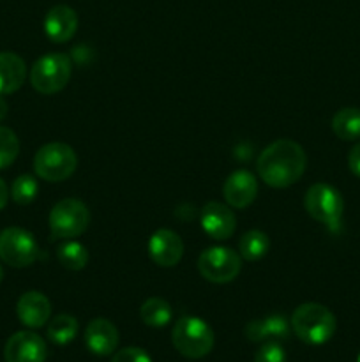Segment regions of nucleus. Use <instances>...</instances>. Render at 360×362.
Here are the masks:
<instances>
[{
    "mask_svg": "<svg viewBox=\"0 0 360 362\" xmlns=\"http://www.w3.org/2000/svg\"><path fill=\"white\" fill-rule=\"evenodd\" d=\"M307 158L304 148L293 140H275L258 158V173L270 187H288L306 172Z\"/></svg>",
    "mask_w": 360,
    "mask_h": 362,
    "instance_id": "1",
    "label": "nucleus"
},
{
    "mask_svg": "<svg viewBox=\"0 0 360 362\" xmlns=\"http://www.w3.org/2000/svg\"><path fill=\"white\" fill-rule=\"evenodd\" d=\"M292 329L300 341L307 345H325L337 329L334 313L323 304H300L292 315Z\"/></svg>",
    "mask_w": 360,
    "mask_h": 362,
    "instance_id": "2",
    "label": "nucleus"
},
{
    "mask_svg": "<svg viewBox=\"0 0 360 362\" xmlns=\"http://www.w3.org/2000/svg\"><path fill=\"white\" fill-rule=\"evenodd\" d=\"M172 341L176 352L187 359H201L214 349V331L198 317H182L175 324Z\"/></svg>",
    "mask_w": 360,
    "mask_h": 362,
    "instance_id": "3",
    "label": "nucleus"
},
{
    "mask_svg": "<svg viewBox=\"0 0 360 362\" xmlns=\"http://www.w3.org/2000/svg\"><path fill=\"white\" fill-rule=\"evenodd\" d=\"M78 166V156L67 144L53 141L46 144L35 152L34 170L42 180L62 182L74 173Z\"/></svg>",
    "mask_w": 360,
    "mask_h": 362,
    "instance_id": "4",
    "label": "nucleus"
},
{
    "mask_svg": "<svg viewBox=\"0 0 360 362\" xmlns=\"http://www.w3.org/2000/svg\"><path fill=\"white\" fill-rule=\"evenodd\" d=\"M304 207L311 218L316 219L318 223H323L332 232H335L341 225L344 200L335 187L318 182L307 189L306 198H304Z\"/></svg>",
    "mask_w": 360,
    "mask_h": 362,
    "instance_id": "5",
    "label": "nucleus"
},
{
    "mask_svg": "<svg viewBox=\"0 0 360 362\" xmlns=\"http://www.w3.org/2000/svg\"><path fill=\"white\" fill-rule=\"evenodd\" d=\"M71 78V60L64 53H48L35 60L30 69V83L39 94L52 95L62 90Z\"/></svg>",
    "mask_w": 360,
    "mask_h": 362,
    "instance_id": "6",
    "label": "nucleus"
},
{
    "mask_svg": "<svg viewBox=\"0 0 360 362\" xmlns=\"http://www.w3.org/2000/svg\"><path fill=\"white\" fill-rule=\"evenodd\" d=\"M48 223L53 239H73L87 230L90 212L81 200L66 198L53 205Z\"/></svg>",
    "mask_w": 360,
    "mask_h": 362,
    "instance_id": "7",
    "label": "nucleus"
},
{
    "mask_svg": "<svg viewBox=\"0 0 360 362\" xmlns=\"http://www.w3.org/2000/svg\"><path fill=\"white\" fill-rule=\"evenodd\" d=\"M39 246L30 232L11 226L0 232V258L11 267H28L39 258Z\"/></svg>",
    "mask_w": 360,
    "mask_h": 362,
    "instance_id": "8",
    "label": "nucleus"
},
{
    "mask_svg": "<svg viewBox=\"0 0 360 362\" xmlns=\"http://www.w3.org/2000/svg\"><path fill=\"white\" fill-rule=\"evenodd\" d=\"M242 269V260L240 255L229 247H210L205 250L198 258V271L207 281L217 283H229L239 276Z\"/></svg>",
    "mask_w": 360,
    "mask_h": 362,
    "instance_id": "9",
    "label": "nucleus"
},
{
    "mask_svg": "<svg viewBox=\"0 0 360 362\" xmlns=\"http://www.w3.org/2000/svg\"><path fill=\"white\" fill-rule=\"evenodd\" d=\"M48 357L44 339L32 331H20L11 336L4 349L6 362H44Z\"/></svg>",
    "mask_w": 360,
    "mask_h": 362,
    "instance_id": "10",
    "label": "nucleus"
},
{
    "mask_svg": "<svg viewBox=\"0 0 360 362\" xmlns=\"http://www.w3.org/2000/svg\"><path fill=\"white\" fill-rule=\"evenodd\" d=\"M184 255V243L173 230L161 228L148 240V257L159 267H175Z\"/></svg>",
    "mask_w": 360,
    "mask_h": 362,
    "instance_id": "11",
    "label": "nucleus"
},
{
    "mask_svg": "<svg viewBox=\"0 0 360 362\" xmlns=\"http://www.w3.org/2000/svg\"><path fill=\"white\" fill-rule=\"evenodd\" d=\"M201 226L212 239L226 240L235 232L236 219L229 207L219 204V202H208L201 209Z\"/></svg>",
    "mask_w": 360,
    "mask_h": 362,
    "instance_id": "12",
    "label": "nucleus"
},
{
    "mask_svg": "<svg viewBox=\"0 0 360 362\" xmlns=\"http://www.w3.org/2000/svg\"><path fill=\"white\" fill-rule=\"evenodd\" d=\"M222 194L233 209H246L258 194L256 177L247 170H236L224 180Z\"/></svg>",
    "mask_w": 360,
    "mask_h": 362,
    "instance_id": "13",
    "label": "nucleus"
},
{
    "mask_svg": "<svg viewBox=\"0 0 360 362\" xmlns=\"http://www.w3.org/2000/svg\"><path fill=\"white\" fill-rule=\"evenodd\" d=\"M119 331L106 318H94L85 329V345L94 356H112L119 346Z\"/></svg>",
    "mask_w": 360,
    "mask_h": 362,
    "instance_id": "14",
    "label": "nucleus"
},
{
    "mask_svg": "<svg viewBox=\"0 0 360 362\" xmlns=\"http://www.w3.org/2000/svg\"><path fill=\"white\" fill-rule=\"evenodd\" d=\"M16 315L25 327L39 329L49 322L52 317V304L48 297L41 292H25L16 304Z\"/></svg>",
    "mask_w": 360,
    "mask_h": 362,
    "instance_id": "15",
    "label": "nucleus"
},
{
    "mask_svg": "<svg viewBox=\"0 0 360 362\" xmlns=\"http://www.w3.org/2000/svg\"><path fill=\"white\" fill-rule=\"evenodd\" d=\"M78 14L69 6H55L44 18V32L49 41L66 42L76 34Z\"/></svg>",
    "mask_w": 360,
    "mask_h": 362,
    "instance_id": "16",
    "label": "nucleus"
},
{
    "mask_svg": "<svg viewBox=\"0 0 360 362\" xmlns=\"http://www.w3.org/2000/svg\"><path fill=\"white\" fill-rule=\"evenodd\" d=\"M289 334V324L282 315H270L261 320H253L246 325V338L253 343L281 341Z\"/></svg>",
    "mask_w": 360,
    "mask_h": 362,
    "instance_id": "17",
    "label": "nucleus"
},
{
    "mask_svg": "<svg viewBox=\"0 0 360 362\" xmlns=\"http://www.w3.org/2000/svg\"><path fill=\"white\" fill-rule=\"evenodd\" d=\"M27 78V66L20 55L0 52V95L16 92Z\"/></svg>",
    "mask_w": 360,
    "mask_h": 362,
    "instance_id": "18",
    "label": "nucleus"
},
{
    "mask_svg": "<svg viewBox=\"0 0 360 362\" xmlns=\"http://www.w3.org/2000/svg\"><path fill=\"white\" fill-rule=\"evenodd\" d=\"M172 306L161 297H150L140 308V318L145 325L161 329L172 322Z\"/></svg>",
    "mask_w": 360,
    "mask_h": 362,
    "instance_id": "19",
    "label": "nucleus"
},
{
    "mask_svg": "<svg viewBox=\"0 0 360 362\" xmlns=\"http://www.w3.org/2000/svg\"><path fill=\"white\" fill-rule=\"evenodd\" d=\"M332 129L335 136L344 141H355L360 138V108H342L332 119Z\"/></svg>",
    "mask_w": 360,
    "mask_h": 362,
    "instance_id": "20",
    "label": "nucleus"
},
{
    "mask_svg": "<svg viewBox=\"0 0 360 362\" xmlns=\"http://www.w3.org/2000/svg\"><path fill=\"white\" fill-rule=\"evenodd\" d=\"M78 329L80 325L76 318L71 315H56L48 324V339L59 346L69 345L78 336Z\"/></svg>",
    "mask_w": 360,
    "mask_h": 362,
    "instance_id": "21",
    "label": "nucleus"
},
{
    "mask_svg": "<svg viewBox=\"0 0 360 362\" xmlns=\"http://www.w3.org/2000/svg\"><path fill=\"white\" fill-rule=\"evenodd\" d=\"M268 247H270L268 237L260 230H251V232L244 233L240 239L239 253L244 260L254 262L263 258L268 253Z\"/></svg>",
    "mask_w": 360,
    "mask_h": 362,
    "instance_id": "22",
    "label": "nucleus"
},
{
    "mask_svg": "<svg viewBox=\"0 0 360 362\" xmlns=\"http://www.w3.org/2000/svg\"><path fill=\"white\" fill-rule=\"evenodd\" d=\"M56 258L69 271H81V269H85V265L88 262V251L83 244L71 240V243L62 244L59 247Z\"/></svg>",
    "mask_w": 360,
    "mask_h": 362,
    "instance_id": "23",
    "label": "nucleus"
},
{
    "mask_svg": "<svg viewBox=\"0 0 360 362\" xmlns=\"http://www.w3.org/2000/svg\"><path fill=\"white\" fill-rule=\"evenodd\" d=\"M18 154H20V140L16 133L9 127L0 126V170L13 165Z\"/></svg>",
    "mask_w": 360,
    "mask_h": 362,
    "instance_id": "24",
    "label": "nucleus"
},
{
    "mask_svg": "<svg viewBox=\"0 0 360 362\" xmlns=\"http://www.w3.org/2000/svg\"><path fill=\"white\" fill-rule=\"evenodd\" d=\"M39 184L35 180V177L32 175H20L13 182V187H11V198L16 202L18 205H28L35 197H37Z\"/></svg>",
    "mask_w": 360,
    "mask_h": 362,
    "instance_id": "25",
    "label": "nucleus"
},
{
    "mask_svg": "<svg viewBox=\"0 0 360 362\" xmlns=\"http://www.w3.org/2000/svg\"><path fill=\"white\" fill-rule=\"evenodd\" d=\"M254 362H286V352L279 341H265L254 356Z\"/></svg>",
    "mask_w": 360,
    "mask_h": 362,
    "instance_id": "26",
    "label": "nucleus"
},
{
    "mask_svg": "<svg viewBox=\"0 0 360 362\" xmlns=\"http://www.w3.org/2000/svg\"><path fill=\"white\" fill-rule=\"evenodd\" d=\"M112 362H152V359L143 349L127 346V349L119 350V352L112 357Z\"/></svg>",
    "mask_w": 360,
    "mask_h": 362,
    "instance_id": "27",
    "label": "nucleus"
},
{
    "mask_svg": "<svg viewBox=\"0 0 360 362\" xmlns=\"http://www.w3.org/2000/svg\"><path fill=\"white\" fill-rule=\"evenodd\" d=\"M348 166L353 175L360 177V141L349 151L348 154Z\"/></svg>",
    "mask_w": 360,
    "mask_h": 362,
    "instance_id": "28",
    "label": "nucleus"
},
{
    "mask_svg": "<svg viewBox=\"0 0 360 362\" xmlns=\"http://www.w3.org/2000/svg\"><path fill=\"white\" fill-rule=\"evenodd\" d=\"M7 200H9V191H7L6 182L0 179V211L7 205Z\"/></svg>",
    "mask_w": 360,
    "mask_h": 362,
    "instance_id": "29",
    "label": "nucleus"
},
{
    "mask_svg": "<svg viewBox=\"0 0 360 362\" xmlns=\"http://www.w3.org/2000/svg\"><path fill=\"white\" fill-rule=\"evenodd\" d=\"M7 115V103L4 99V95H0V120Z\"/></svg>",
    "mask_w": 360,
    "mask_h": 362,
    "instance_id": "30",
    "label": "nucleus"
},
{
    "mask_svg": "<svg viewBox=\"0 0 360 362\" xmlns=\"http://www.w3.org/2000/svg\"><path fill=\"white\" fill-rule=\"evenodd\" d=\"M2 278H4V271H2V265H0V281H2Z\"/></svg>",
    "mask_w": 360,
    "mask_h": 362,
    "instance_id": "31",
    "label": "nucleus"
},
{
    "mask_svg": "<svg viewBox=\"0 0 360 362\" xmlns=\"http://www.w3.org/2000/svg\"><path fill=\"white\" fill-rule=\"evenodd\" d=\"M356 362H360V356H359V359H356Z\"/></svg>",
    "mask_w": 360,
    "mask_h": 362,
    "instance_id": "32",
    "label": "nucleus"
}]
</instances>
